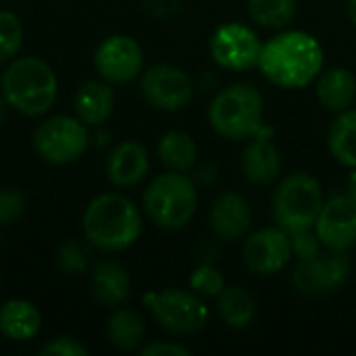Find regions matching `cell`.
Instances as JSON below:
<instances>
[{"label":"cell","mask_w":356,"mask_h":356,"mask_svg":"<svg viewBox=\"0 0 356 356\" xmlns=\"http://www.w3.org/2000/svg\"><path fill=\"white\" fill-rule=\"evenodd\" d=\"M325 52L319 40L300 29H286L263 42L259 71L277 88L300 90L323 71Z\"/></svg>","instance_id":"cell-1"},{"label":"cell","mask_w":356,"mask_h":356,"mask_svg":"<svg viewBox=\"0 0 356 356\" xmlns=\"http://www.w3.org/2000/svg\"><path fill=\"white\" fill-rule=\"evenodd\" d=\"M83 238L100 252H123L142 234V213L123 194H100L88 202L81 215Z\"/></svg>","instance_id":"cell-2"},{"label":"cell","mask_w":356,"mask_h":356,"mask_svg":"<svg viewBox=\"0 0 356 356\" xmlns=\"http://www.w3.org/2000/svg\"><path fill=\"white\" fill-rule=\"evenodd\" d=\"M0 96L23 117L46 115L58 96V77L40 56H17L0 75Z\"/></svg>","instance_id":"cell-3"},{"label":"cell","mask_w":356,"mask_h":356,"mask_svg":"<svg viewBox=\"0 0 356 356\" xmlns=\"http://www.w3.org/2000/svg\"><path fill=\"white\" fill-rule=\"evenodd\" d=\"M211 127L229 142L263 136L265 100L257 86L238 81L215 94L207 111Z\"/></svg>","instance_id":"cell-4"},{"label":"cell","mask_w":356,"mask_h":356,"mask_svg":"<svg viewBox=\"0 0 356 356\" xmlns=\"http://www.w3.org/2000/svg\"><path fill=\"white\" fill-rule=\"evenodd\" d=\"M142 209L159 229L179 232L192 223L198 211L196 181L184 171L167 169L146 186Z\"/></svg>","instance_id":"cell-5"},{"label":"cell","mask_w":356,"mask_h":356,"mask_svg":"<svg viewBox=\"0 0 356 356\" xmlns=\"http://www.w3.org/2000/svg\"><path fill=\"white\" fill-rule=\"evenodd\" d=\"M323 188L311 173L296 171L284 177L271 198V215L277 227L288 234L313 229L323 209Z\"/></svg>","instance_id":"cell-6"},{"label":"cell","mask_w":356,"mask_h":356,"mask_svg":"<svg viewBox=\"0 0 356 356\" xmlns=\"http://www.w3.org/2000/svg\"><path fill=\"white\" fill-rule=\"evenodd\" d=\"M144 305L159 327L171 336H194L202 332L209 321V309L202 296L192 290L165 288L148 292Z\"/></svg>","instance_id":"cell-7"},{"label":"cell","mask_w":356,"mask_h":356,"mask_svg":"<svg viewBox=\"0 0 356 356\" xmlns=\"http://www.w3.org/2000/svg\"><path fill=\"white\" fill-rule=\"evenodd\" d=\"M35 154L50 165H71L90 146V127L75 115H52L38 123L31 136Z\"/></svg>","instance_id":"cell-8"},{"label":"cell","mask_w":356,"mask_h":356,"mask_svg":"<svg viewBox=\"0 0 356 356\" xmlns=\"http://www.w3.org/2000/svg\"><path fill=\"white\" fill-rule=\"evenodd\" d=\"M353 259L348 252L330 250L307 261H298L292 269V286L300 296L319 298L338 292L350 277Z\"/></svg>","instance_id":"cell-9"},{"label":"cell","mask_w":356,"mask_h":356,"mask_svg":"<svg viewBox=\"0 0 356 356\" xmlns=\"http://www.w3.org/2000/svg\"><path fill=\"white\" fill-rule=\"evenodd\" d=\"M140 92L152 108L177 113L190 104L194 96V81L186 69L171 63H156L142 71Z\"/></svg>","instance_id":"cell-10"},{"label":"cell","mask_w":356,"mask_h":356,"mask_svg":"<svg viewBox=\"0 0 356 356\" xmlns=\"http://www.w3.org/2000/svg\"><path fill=\"white\" fill-rule=\"evenodd\" d=\"M261 48L263 40L259 33L240 21L219 25L209 40V52L213 60L227 71H248L257 67Z\"/></svg>","instance_id":"cell-11"},{"label":"cell","mask_w":356,"mask_h":356,"mask_svg":"<svg viewBox=\"0 0 356 356\" xmlns=\"http://www.w3.org/2000/svg\"><path fill=\"white\" fill-rule=\"evenodd\" d=\"M94 69L100 79L113 86H125L142 75L144 48L127 33H113L96 46Z\"/></svg>","instance_id":"cell-12"},{"label":"cell","mask_w":356,"mask_h":356,"mask_svg":"<svg viewBox=\"0 0 356 356\" xmlns=\"http://www.w3.org/2000/svg\"><path fill=\"white\" fill-rule=\"evenodd\" d=\"M290 234L282 227H261L246 236L242 246V261L254 275L269 277L284 271L292 259Z\"/></svg>","instance_id":"cell-13"},{"label":"cell","mask_w":356,"mask_h":356,"mask_svg":"<svg viewBox=\"0 0 356 356\" xmlns=\"http://www.w3.org/2000/svg\"><path fill=\"white\" fill-rule=\"evenodd\" d=\"M315 232L327 250L348 252L356 244V200L348 194L325 200Z\"/></svg>","instance_id":"cell-14"},{"label":"cell","mask_w":356,"mask_h":356,"mask_svg":"<svg viewBox=\"0 0 356 356\" xmlns=\"http://www.w3.org/2000/svg\"><path fill=\"white\" fill-rule=\"evenodd\" d=\"M213 234L227 244L240 242L246 238L252 225L250 202L238 192H223L215 198L209 213Z\"/></svg>","instance_id":"cell-15"},{"label":"cell","mask_w":356,"mask_h":356,"mask_svg":"<svg viewBox=\"0 0 356 356\" xmlns=\"http://www.w3.org/2000/svg\"><path fill=\"white\" fill-rule=\"evenodd\" d=\"M150 171V154L146 146L138 140L119 142L106 156L104 173L115 188H134Z\"/></svg>","instance_id":"cell-16"},{"label":"cell","mask_w":356,"mask_h":356,"mask_svg":"<svg viewBox=\"0 0 356 356\" xmlns=\"http://www.w3.org/2000/svg\"><path fill=\"white\" fill-rule=\"evenodd\" d=\"M131 275L129 271L117 261H98L90 273V294L92 298L106 307L117 309L125 305L131 296Z\"/></svg>","instance_id":"cell-17"},{"label":"cell","mask_w":356,"mask_h":356,"mask_svg":"<svg viewBox=\"0 0 356 356\" xmlns=\"http://www.w3.org/2000/svg\"><path fill=\"white\" fill-rule=\"evenodd\" d=\"M282 154L277 146L265 138L254 136L244 146L240 156V167L244 177L254 186H269L282 175Z\"/></svg>","instance_id":"cell-18"},{"label":"cell","mask_w":356,"mask_h":356,"mask_svg":"<svg viewBox=\"0 0 356 356\" xmlns=\"http://www.w3.org/2000/svg\"><path fill=\"white\" fill-rule=\"evenodd\" d=\"M115 102L117 98L113 83L104 79H90L77 88L73 96V113L88 127H100L111 119Z\"/></svg>","instance_id":"cell-19"},{"label":"cell","mask_w":356,"mask_h":356,"mask_svg":"<svg viewBox=\"0 0 356 356\" xmlns=\"http://www.w3.org/2000/svg\"><path fill=\"white\" fill-rule=\"evenodd\" d=\"M317 100L330 113H344L356 102V75L346 67H330L319 73Z\"/></svg>","instance_id":"cell-20"},{"label":"cell","mask_w":356,"mask_h":356,"mask_svg":"<svg viewBox=\"0 0 356 356\" xmlns=\"http://www.w3.org/2000/svg\"><path fill=\"white\" fill-rule=\"evenodd\" d=\"M42 313L27 298H10L0 305V336L10 342H29L40 334Z\"/></svg>","instance_id":"cell-21"},{"label":"cell","mask_w":356,"mask_h":356,"mask_svg":"<svg viewBox=\"0 0 356 356\" xmlns=\"http://www.w3.org/2000/svg\"><path fill=\"white\" fill-rule=\"evenodd\" d=\"M106 338L111 346H115L121 353L140 350L142 344L146 342V319L138 311L121 305L113 309L106 321Z\"/></svg>","instance_id":"cell-22"},{"label":"cell","mask_w":356,"mask_h":356,"mask_svg":"<svg viewBox=\"0 0 356 356\" xmlns=\"http://www.w3.org/2000/svg\"><path fill=\"white\" fill-rule=\"evenodd\" d=\"M217 300V313L232 330H246L257 317V300L244 286H225Z\"/></svg>","instance_id":"cell-23"},{"label":"cell","mask_w":356,"mask_h":356,"mask_svg":"<svg viewBox=\"0 0 356 356\" xmlns=\"http://www.w3.org/2000/svg\"><path fill=\"white\" fill-rule=\"evenodd\" d=\"M156 156L167 169L188 173L196 165L198 146L190 134L179 131V129H171V131L161 136V140L156 144Z\"/></svg>","instance_id":"cell-24"},{"label":"cell","mask_w":356,"mask_h":356,"mask_svg":"<svg viewBox=\"0 0 356 356\" xmlns=\"http://www.w3.org/2000/svg\"><path fill=\"white\" fill-rule=\"evenodd\" d=\"M330 154L344 167H356V108L338 113L327 134Z\"/></svg>","instance_id":"cell-25"},{"label":"cell","mask_w":356,"mask_h":356,"mask_svg":"<svg viewBox=\"0 0 356 356\" xmlns=\"http://www.w3.org/2000/svg\"><path fill=\"white\" fill-rule=\"evenodd\" d=\"M296 0H248L250 19L265 29H284L296 17Z\"/></svg>","instance_id":"cell-26"},{"label":"cell","mask_w":356,"mask_h":356,"mask_svg":"<svg viewBox=\"0 0 356 356\" xmlns=\"http://www.w3.org/2000/svg\"><path fill=\"white\" fill-rule=\"evenodd\" d=\"M56 267L63 275L67 277H79L88 271L90 265V254L86 250V246L77 240H67L56 248L54 254Z\"/></svg>","instance_id":"cell-27"},{"label":"cell","mask_w":356,"mask_h":356,"mask_svg":"<svg viewBox=\"0 0 356 356\" xmlns=\"http://www.w3.org/2000/svg\"><path fill=\"white\" fill-rule=\"evenodd\" d=\"M23 44V23L13 10L0 8V65L17 56Z\"/></svg>","instance_id":"cell-28"},{"label":"cell","mask_w":356,"mask_h":356,"mask_svg":"<svg viewBox=\"0 0 356 356\" xmlns=\"http://www.w3.org/2000/svg\"><path fill=\"white\" fill-rule=\"evenodd\" d=\"M225 286L227 284H225L223 273L217 267L209 265V263L198 265L190 273V288H192V292H196L202 298H217Z\"/></svg>","instance_id":"cell-29"},{"label":"cell","mask_w":356,"mask_h":356,"mask_svg":"<svg viewBox=\"0 0 356 356\" xmlns=\"http://www.w3.org/2000/svg\"><path fill=\"white\" fill-rule=\"evenodd\" d=\"M27 198L19 188H0V227H10L25 213Z\"/></svg>","instance_id":"cell-30"},{"label":"cell","mask_w":356,"mask_h":356,"mask_svg":"<svg viewBox=\"0 0 356 356\" xmlns=\"http://www.w3.org/2000/svg\"><path fill=\"white\" fill-rule=\"evenodd\" d=\"M290 244H292V254L298 261H307V259L317 257L321 252V246H323L317 232H315V227L290 234Z\"/></svg>","instance_id":"cell-31"},{"label":"cell","mask_w":356,"mask_h":356,"mask_svg":"<svg viewBox=\"0 0 356 356\" xmlns=\"http://www.w3.org/2000/svg\"><path fill=\"white\" fill-rule=\"evenodd\" d=\"M40 356H88V348L73 336H56L48 340L40 350Z\"/></svg>","instance_id":"cell-32"},{"label":"cell","mask_w":356,"mask_h":356,"mask_svg":"<svg viewBox=\"0 0 356 356\" xmlns=\"http://www.w3.org/2000/svg\"><path fill=\"white\" fill-rule=\"evenodd\" d=\"M142 356H190L192 350L179 342L171 340H154V342H144L140 348Z\"/></svg>","instance_id":"cell-33"},{"label":"cell","mask_w":356,"mask_h":356,"mask_svg":"<svg viewBox=\"0 0 356 356\" xmlns=\"http://www.w3.org/2000/svg\"><path fill=\"white\" fill-rule=\"evenodd\" d=\"M346 194L353 198V200H356V167L350 171V175H348V186H346Z\"/></svg>","instance_id":"cell-34"},{"label":"cell","mask_w":356,"mask_h":356,"mask_svg":"<svg viewBox=\"0 0 356 356\" xmlns=\"http://www.w3.org/2000/svg\"><path fill=\"white\" fill-rule=\"evenodd\" d=\"M346 2H348V17L356 27V0H346Z\"/></svg>","instance_id":"cell-35"},{"label":"cell","mask_w":356,"mask_h":356,"mask_svg":"<svg viewBox=\"0 0 356 356\" xmlns=\"http://www.w3.org/2000/svg\"><path fill=\"white\" fill-rule=\"evenodd\" d=\"M6 108H8V104L4 102V98L0 96V125L4 123V119H6Z\"/></svg>","instance_id":"cell-36"}]
</instances>
